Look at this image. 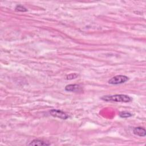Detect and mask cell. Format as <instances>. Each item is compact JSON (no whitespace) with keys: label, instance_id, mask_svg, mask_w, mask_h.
I'll list each match as a JSON object with an SVG mask.
<instances>
[{"label":"cell","instance_id":"8","mask_svg":"<svg viewBox=\"0 0 146 146\" xmlns=\"http://www.w3.org/2000/svg\"><path fill=\"white\" fill-rule=\"evenodd\" d=\"M15 10L17 11H21V12H25L27 11V9L25 6L21 5H17L15 8Z\"/></svg>","mask_w":146,"mask_h":146},{"label":"cell","instance_id":"4","mask_svg":"<svg viewBox=\"0 0 146 146\" xmlns=\"http://www.w3.org/2000/svg\"><path fill=\"white\" fill-rule=\"evenodd\" d=\"M65 90L70 92H80L82 91V88L79 84H68L65 87Z\"/></svg>","mask_w":146,"mask_h":146},{"label":"cell","instance_id":"2","mask_svg":"<svg viewBox=\"0 0 146 146\" xmlns=\"http://www.w3.org/2000/svg\"><path fill=\"white\" fill-rule=\"evenodd\" d=\"M129 79L128 77L125 75H116L111 78L108 81V83L111 84H119L126 82Z\"/></svg>","mask_w":146,"mask_h":146},{"label":"cell","instance_id":"3","mask_svg":"<svg viewBox=\"0 0 146 146\" xmlns=\"http://www.w3.org/2000/svg\"><path fill=\"white\" fill-rule=\"evenodd\" d=\"M50 115L54 117H58L61 119H67L69 116L65 112L57 109H52L50 111Z\"/></svg>","mask_w":146,"mask_h":146},{"label":"cell","instance_id":"6","mask_svg":"<svg viewBox=\"0 0 146 146\" xmlns=\"http://www.w3.org/2000/svg\"><path fill=\"white\" fill-rule=\"evenodd\" d=\"M133 132L135 135H137L139 136H141V137H144L146 135L145 129L140 127H135L133 129Z\"/></svg>","mask_w":146,"mask_h":146},{"label":"cell","instance_id":"1","mask_svg":"<svg viewBox=\"0 0 146 146\" xmlns=\"http://www.w3.org/2000/svg\"><path fill=\"white\" fill-rule=\"evenodd\" d=\"M101 99L106 102H115L128 103L132 100V98L128 95L123 94H117L113 95H106L101 98Z\"/></svg>","mask_w":146,"mask_h":146},{"label":"cell","instance_id":"7","mask_svg":"<svg viewBox=\"0 0 146 146\" xmlns=\"http://www.w3.org/2000/svg\"><path fill=\"white\" fill-rule=\"evenodd\" d=\"M132 116V114L128 111H122L119 113V116L122 118L129 117Z\"/></svg>","mask_w":146,"mask_h":146},{"label":"cell","instance_id":"9","mask_svg":"<svg viewBox=\"0 0 146 146\" xmlns=\"http://www.w3.org/2000/svg\"><path fill=\"white\" fill-rule=\"evenodd\" d=\"M78 76V74H77L76 73H72L68 75H67L65 76V79L67 80H71L73 79H75Z\"/></svg>","mask_w":146,"mask_h":146},{"label":"cell","instance_id":"5","mask_svg":"<svg viewBox=\"0 0 146 146\" xmlns=\"http://www.w3.org/2000/svg\"><path fill=\"white\" fill-rule=\"evenodd\" d=\"M29 145H39V146H42V145H50V143L48 141H44L43 140H39V139H34L30 141L29 144Z\"/></svg>","mask_w":146,"mask_h":146}]
</instances>
